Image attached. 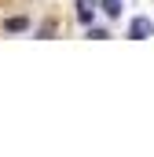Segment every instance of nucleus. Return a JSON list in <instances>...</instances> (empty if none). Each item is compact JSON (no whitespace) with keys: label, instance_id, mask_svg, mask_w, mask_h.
I'll return each mask as SVG.
<instances>
[{"label":"nucleus","instance_id":"1","mask_svg":"<svg viewBox=\"0 0 154 157\" xmlns=\"http://www.w3.org/2000/svg\"><path fill=\"white\" fill-rule=\"evenodd\" d=\"M151 33H154L151 18H132V22H128V37L132 40H143V37H151Z\"/></svg>","mask_w":154,"mask_h":157},{"label":"nucleus","instance_id":"4","mask_svg":"<svg viewBox=\"0 0 154 157\" xmlns=\"http://www.w3.org/2000/svg\"><path fill=\"white\" fill-rule=\"evenodd\" d=\"M77 18H81V26H92V11L88 7H77Z\"/></svg>","mask_w":154,"mask_h":157},{"label":"nucleus","instance_id":"2","mask_svg":"<svg viewBox=\"0 0 154 157\" xmlns=\"http://www.w3.org/2000/svg\"><path fill=\"white\" fill-rule=\"evenodd\" d=\"M4 29H7V33H22V29H30V18H26V15H15V18L4 22Z\"/></svg>","mask_w":154,"mask_h":157},{"label":"nucleus","instance_id":"5","mask_svg":"<svg viewBox=\"0 0 154 157\" xmlns=\"http://www.w3.org/2000/svg\"><path fill=\"white\" fill-rule=\"evenodd\" d=\"M81 4H84V7H88V4H95V0H77V7H81Z\"/></svg>","mask_w":154,"mask_h":157},{"label":"nucleus","instance_id":"3","mask_svg":"<svg viewBox=\"0 0 154 157\" xmlns=\"http://www.w3.org/2000/svg\"><path fill=\"white\" fill-rule=\"evenodd\" d=\"M99 11H103L107 18H117V15H121V0H99Z\"/></svg>","mask_w":154,"mask_h":157}]
</instances>
